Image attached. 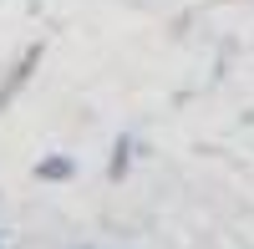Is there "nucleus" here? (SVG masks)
<instances>
[{"instance_id": "nucleus-1", "label": "nucleus", "mask_w": 254, "mask_h": 249, "mask_svg": "<svg viewBox=\"0 0 254 249\" xmlns=\"http://www.w3.org/2000/svg\"><path fill=\"white\" fill-rule=\"evenodd\" d=\"M71 168H76L71 158H41L36 163V178H71Z\"/></svg>"}]
</instances>
